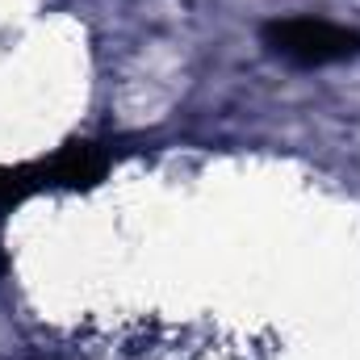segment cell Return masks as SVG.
Instances as JSON below:
<instances>
[{
  "label": "cell",
  "mask_w": 360,
  "mask_h": 360,
  "mask_svg": "<svg viewBox=\"0 0 360 360\" xmlns=\"http://www.w3.org/2000/svg\"><path fill=\"white\" fill-rule=\"evenodd\" d=\"M264 46L293 68H327L360 55V34L319 17H281L264 25Z\"/></svg>",
  "instance_id": "1"
},
{
  "label": "cell",
  "mask_w": 360,
  "mask_h": 360,
  "mask_svg": "<svg viewBox=\"0 0 360 360\" xmlns=\"http://www.w3.org/2000/svg\"><path fill=\"white\" fill-rule=\"evenodd\" d=\"M109 172V151L96 147V143H68L59 147L51 160L38 164V176H42V188H68V193H84V188H96Z\"/></svg>",
  "instance_id": "2"
},
{
  "label": "cell",
  "mask_w": 360,
  "mask_h": 360,
  "mask_svg": "<svg viewBox=\"0 0 360 360\" xmlns=\"http://www.w3.org/2000/svg\"><path fill=\"white\" fill-rule=\"evenodd\" d=\"M42 188L38 164H21V168H0V210L21 205L25 197H34Z\"/></svg>",
  "instance_id": "3"
}]
</instances>
